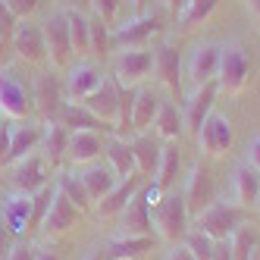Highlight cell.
Wrapping results in <instances>:
<instances>
[{
  "mask_svg": "<svg viewBox=\"0 0 260 260\" xmlns=\"http://www.w3.org/2000/svg\"><path fill=\"white\" fill-rule=\"evenodd\" d=\"M151 222L160 241L166 245H179L188 232V207H185L182 194H163L151 207Z\"/></svg>",
  "mask_w": 260,
  "mask_h": 260,
  "instance_id": "cell-1",
  "label": "cell"
},
{
  "mask_svg": "<svg viewBox=\"0 0 260 260\" xmlns=\"http://www.w3.org/2000/svg\"><path fill=\"white\" fill-rule=\"evenodd\" d=\"M251 76V60L241 50V44H222L219 47V66H216V88L226 94H238Z\"/></svg>",
  "mask_w": 260,
  "mask_h": 260,
  "instance_id": "cell-2",
  "label": "cell"
},
{
  "mask_svg": "<svg viewBox=\"0 0 260 260\" xmlns=\"http://www.w3.org/2000/svg\"><path fill=\"white\" fill-rule=\"evenodd\" d=\"M160 16L157 13H138L135 19L119 22L110 28V41L113 50H125V47H147L157 35H160Z\"/></svg>",
  "mask_w": 260,
  "mask_h": 260,
  "instance_id": "cell-3",
  "label": "cell"
},
{
  "mask_svg": "<svg viewBox=\"0 0 260 260\" xmlns=\"http://www.w3.org/2000/svg\"><path fill=\"white\" fill-rule=\"evenodd\" d=\"M241 226V207L226 201H210L198 216H194V229H201L204 235H210L213 241L229 238L235 229Z\"/></svg>",
  "mask_w": 260,
  "mask_h": 260,
  "instance_id": "cell-4",
  "label": "cell"
},
{
  "mask_svg": "<svg viewBox=\"0 0 260 260\" xmlns=\"http://www.w3.org/2000/svg\"><path fill=\"white\" fill-rule=\"evenodd\" d=\"M154 72V50L147 47H125L113 60V79L122 88H138Z\"/></svg>",
  "mask_w": 260,
  "mask_h": 260,
  "instance_id": "cell-5",
  "label": "cell"
},
{
  "mask_svg": "<svg viewBox=\"0 0 260 260\" xmlns=\"http://www.w3.org/2000/svg\"><path fill=\"white\" fill-rule=\"evenodd\" d=\"M47 170H50V163L38 151H31L22 160H16L10 166V185H13V191H22V194L41 191L44 185H47Z\"/></svg>",
  "mask_w": 260,
  "mask_h": 260,
  "instance_id": "cell-6",
  "label": "cell"
},
{
  "mask_svg": "<svg viewBox=\"0 0 260 260\" xmlns=\"http://www.w3.org/2000/svg\"><path fill=\"white\" fill-rule=\"evenodd\" d=\"M194 138H198V151L201 154L219 160V157H226L229 147H232V138H235L232 135V122L226 116H219V113H210L207 119L201 122Z\"/></svg>",
  "mask_w": 260,
  "mask_h": 260,
  "instance_id": "cell-7",
  "label": "cell"
},
{
  "mask_svg": "<svg viewBox=\"0 0 260 260\" xmlns=\"http://www.w3.org/2000/svg\"><path fill=\"white\" fill-rule=\"evenodd\" d=\"M41 35H44V47H47V60L50 66L66 69L72 60V44H69V22L66 13H53L41 22Z\"/></svg>",
  "mask_w": 260,
  "mask_h": 260,
  "instance_id": "cell-8",
  "label": "cell"
},
{
  "mask_svg": "<svg viewBox=\"0 0 260 260\" xmlns=\"http://www.w3.org/2000/svg\"><path fill=\"white\" fill-rule=\"evenodd\" d=\"M151 50H154V76L173 94V101H182V57H179V50L170 41H157Z\"/></svg>",
  "mask_w": 260,
  "mask_h": 260,
  "instance_id": "cell-9",
  "label": "cell"
},
{
  "mask_svg": "<svg viewBox=\"0 0 260 260\" xmlns=\"http://www.w3.org/2000/svg\"><path fill=\"white\" fill-rule=\"evenodd\" d=\"M28 113H31V94L13 76V69H4L0 72V116L4 119H25Z\"/></svg>",
  "mask_w": 260,
  "mask_h": 260,
  "instance_id": "cell-10",
  "label": "cell"
},
{
  "mask_svg": "<svg viewBox=\"0 0 260 260\" xmlns=\"http://www.w3.org/2000/svg\"><path fill=\"white\" fill-rule=\"evenodd\" d=\"M116 94H119V82L113 76H104V82L91 91L88 98H82L79 104L88 110V113H94L101 122L116 128V113H119V98Z\"/></svg>",
  "mask_w": 260,
  "mask_h": 260,
  "instance_id": "cell-11",
  "label": "cell"
},
{
  "mask_svg": "<svg viewBox=\"0 0 260 260\" xmlns=\"http://www.w3.org/2000/svg\"><path fill=\"white\" fill-rule=\"evenodd\" d=\"M216 66H219V44L201 41L185 60V76H188L194 88H201L207 82H216Z\"/></svg>",
  "mask_w": 260,
  "mask_h": 260,
  "instance_id": "cell-12",
  "label": "cell"
},
{
  "mask_svg": "<svg viewBox=\"0 0 260 260\" xmlns=\"http://www.w3.org/2000/svg\"><path fill=\"white\" fill-rule=\"evenodd\" d=\"M10 44H13V53H16V57H19L22 63L38 66V63L47 60V47H44L41 25H31L28 19H19V25H16Z\"/></svg>",
  "mask_w": 260,
  "mask_h": 260,
  "instance_id": "cell-13",
  "label": "cell"
},
{
  "mask_svg": "<svg viewBox=\"0 0 260 260\" xmlns=\"http://www.w3.org/2000/svg\"><path fill=\"white\" fill-rule=\"evenodd\" d=\"M216 94H219V88L216 82H207V85H201L194 88L188 98H185V110H182V125H185V132H191L198 135V128L201 122L207 119L213 113V104H216Z\"/></svg>",
  "mask_w": 260,
  "mask_h": 260,
  "instance_id": "cell-14",
  "label": "cell"
},
{
  "mask_svg": "<svg viewBox=\"0 0 260 260\" xmlns=\"http://www.w3.org/2000/svg\"><path fill=\"white\" fill-rule=\"evenodd\" d=\"M31 107L38 110V116L44 122H53V119L60 116V110H63V91H60L57 76L41 72V76L35 79V85H31Z\"/></svg>",
  "mask_w": 260,
  "mask_h": 260,
  "instance_id": "cell-15",
  "label": "cell"
},
{
  "mask_svg": "<svg viewBox=\"0 0 260 260\" xmlns=\"http://www.w3.org/2000/svg\"><path fill=\"white\" fill-rule=\"evenodd\" d=\"M119 235H154V222H151V201H147V188H138L132 201L122 207L119 213Z\"/></svg>",
  "mask_w": 260,
  "mask_h": 260,
  "instance_id": "cell-16",
  "label": "cell"
},
{
  "mask_svg": "<svg viewBox=\"0 0 260 260\" xmlns=\"http://www.w3.org/2000/svg\"><path fill=\"white\" fill-rule=\"evenodd\" d=\"M0 222L13 232V235H25L31 232V194L13 191L0 204Z\"/></svg>",
  "mask_w": 260,
  "mask_h": 260,
  "instance_id": "cell-17",
  "label": "cell"
},
{
  "mask_svg": "<svg viewBox=\"0 0 260 260\" xmlns=\"http://www.w3.org/2000/svg\"><path fill=\"white\" fill-rule=\"evenodd\" d=\"M182 201H185V207H188V216H198L213 201V179L201 163L191 166L188 182H185V191H182Z\"/></svg>",
  "mask_w": 260,
  "mask_h": 260,
  "instance_id": "cell-18",
  "label": "cell"
},
{
  "mask_svg": "<svg viewBox=\"0 0 260 260\" xmlns=\"http://www.w3.org/2000/svg\"><path fill=\"white\" fill-rule=\"evenodd\" d=\"M76 219H79L76 204H72L57 185H53V198H50V207H47V216L41 222V229L47 235H63V232H69L72 226H76Z\"/></svg>",
  "mask_w": 260,
  "mask_h": 260,
  "instance_id": "cell-19",
  "label": "cell"
},
{
  "mask_svg": "<svg viewBox=\"0 0 260 260\" xmlns=\"http://www.w3.org/2000/svg\"><path fill=\"white\" fill-rule=\"evenodd\" d=\"M104 154V135L91 132V128H79V132H69V147L66 157L72 166H88L98 163V157Z\"/></svg>",
  "mask_w": 260,
  "mask_h": 260,
  "instance_id": "cell-20",
  "label": "cell"
},
{
  "mask_svg": "<svg viewBox=\"0 0 260 260\" xmlns=\"http://www.w3.org/2000/svg\"><path fill=\"white\" fill-rule=\"evenodd\" d=\"M101 82H104V69H101L98 63H91V60H82V63L72 66L69 76H66V98L82 101V98H88Z\"/></svg>",
  "mask_w": 260,
  "mask_h": 260,
  "instance_id": "cell-21",
  "label": "cell"
},
{
  "mask_svg": "<svg viewBox=\"0 0 260 260\" xmlns=\"http://www.w3.org/2000/svg\"><path fill=\"white\" fill-rule=\"evenodd\" d=\"M154 251V235H116L104 251L107 260H144Z\"/></svg>",
  "mask_w": 260,
  "mask_h": 260,
  "instance_id": "cell-22",
  "label": "cell"
},
{
  "mask_svg": "<svg viewBox=\"0 0 260 260\" xmlns=\"http://www.w3.org/2000/svg\"><path fill=\"white\" fill-rule=\"evenodd\" d=\"M138 191V176H128V179H119L113 188H110L98 204H94V213L101 216V219H113V216H119L122 213V207L128 201H132V194Z\"/></svg>",
  "mask_w": 260,
  "mask_h": 260,
  "instance_id": "cell-23",
  "label": "cell"
},
{
  "mask_svg": "<svg viewBox=\"0 0 260 260\" xmlns=\"http://www.w3.org/2000/svg\"><path fill=\"white\" fill-rule=\"evenodd\" d=\"M257 194H260V173L254 170L251 163L235 166V173H232V198H235V207L251 210L254 201H257Z\"/></svg>",
  "mask_w": 260,
  "mask_h": 260,
  "instance_id": "cell-24",
  "label": "cell"
},
{
  "mask_svg": "<svg viewBox=\"0 0 260 260\" xmlns=\"http://www.w3.org/2000/svg\"><path fill=\"white\" fill-rule=\"evenodd\" d=\"M41 135H44V128H41V125H31V122H19V125H13V135H10V154H7L4 166H13L16 160H22L25 154L38 151Z\"/></svg>",
  "mask_w": 260,
  "mask_h": 260,
  "instance_id": "cell-25",
  "label": "cell"
},
{
  "mask_svg": "<svg viewBox=\"0 0 260 260\" xmlns=\"http://www.w3.org/2000/svg\"><path fill=\"white\" fill-rule=\"evenodd\" d=\"M104 154L110 160V170H113L116 179H128L135 176V157H132V147L122 135H110L104 138Z\"/></svg>",
  "mask_w": 260,
  "mask_h": 260,
  "instance_id": "cell-26",
  "label": "cell"
},
{
  "mask_svg": "<svg viewBox=\"0 0 260 260\" xmlns=\"http://www.w3.org/2000/svg\"><path fill=\"white\" fill-rule=\"evenodd\" d=\"M79 179H82V185H85V191H88L91 204H98V201L119 182V179L113 176V170H110V166H101V163H88V166H82Z\"/></svg>",
  "mask_w": 260,
  "mask_h": 260,
  "instance_id": "cell-27",
  "label": "cell"
},
{
  "mask_svg": "<svg viewBox=\"0 0 260 260\" xmlns=\"http://www.w3.org/2000/svg\"><path fill=\"white\" fill-rule=\"evenodd\" d=\"M66 147H69V128L60 122V119H53L44 125V135H41V154L50 166H57L63 157H66Z\"/></svg>",
  "mask_w": 260,
  "mask_h": 260,
  "instance_id": "cell-28",
  "label": "cell"
},
{
  "mask_svg": "<svg viewBox=\"0 0 260 260\" xmlns=\"http://www.w3.org/2000/svg\"><path fill=\"white\" fill-rule=\"evenodd\" d=\"M157 110H160V98L154 94V91H147V88L135 91V98H132V132L151 128Z\"/></svg>",
  "mask_w": 260,
  "mask_h": 260,
  "instance_id": "cell-29",
  "label": "cell"
},
{
  "mask_svg": "<svg viewBox=\"0 0 260 260\" xmlns=\"http://www.w3.org/2000/svg\"><path fill=\"white\" fill-rule=\"evenodd\" d=\"M179 166H182V157H179V147H176V141H166L163 147H160V160H157V170H154V185L160 191H166V188H173V182H176V176H179Z\"/></svg>",
  "mask_w": 260,
  "mask_h": 260,
  "instance_id": "cell-30",
  "label": "cell"
},
{
  "mask_svg": "<svg viewBox=\"0 0 260 260\" xmlns=\"http://www.w3.org/2000/svg\"><path fill=\"white\" fill-rule=\"evenodd\" d=\"M57 119L69 128V132H79V128H91V132H107V128H113V125L101 122L94 113H88L82 104H63V110H60V116H57Z\"/></svg>",
  "mask_w": 260,
  "mask_h": 260,
  "instance_id": "cell-31",
  "label": "cell"
},
{
  "mask_svg": "<svg viewBox=\"0 0 260 260\" xmlns=\"http://www.w3.org/2000/svg\"><path fill=\"white\" fill-rule=\"evenodd\" d=\"M132 147V157H135V173H144V176H154L157 170V160H160V147L147 138V135H138L128 141Z\"/></svg>",
  "mask_w": 260,
  "mask_h": 260,
  "instance_id": "cell-32",
  "label": "cell"
},
{
  "mask_svg": "<svg viewBox=\"0 0 260 260\" xmlns=\"http://www.w3.org/2000/svg\"><path fill=\"white\" fill-rule=\"evenodd\" d=\"M154 128H157V135L163 141H176L182 132H185V125H182V113L176 110V104L170 101H160V110H157V116H154Z\"/></svg>",
  "mask_w": 260,
  "mask_h": 260,
  "instance_id": "cell-33",
  "label": "cell"
},
{
  "mask_svg": "<svg viewBox=\"0 0 260 260\" xmlns=\"http://www.w3.org/2000/svg\"><path fill=\"white\" fill-rule=\"evenodd\" d=\"M66 22H69V44H72V57H88V16L76 7L63 10Z\"/></svg>",
  "mask_w": 260,
  "mask_h": 260,
  "instance_id": "cell-34",
  "label": "cell"
},
{
  "mask_svg": "<svg viewBox=\"0 0 260 260\" xmlns=\"http://www.w3.org/2000/svg\"><path fill=\"white\" fill-rule=\"evenodd\" d=\"M113 50V41H110V25L101 22L98 16H88V57H110Z\"/></svg>",
  "mask_w": 260,
  "mask_h": 260,
  "instance_id": "cell-35",
  "label": "cell"
},
{
  "mask_svg": "<svg viewBox=\"0 0 260 260\" xmlns=\"http://www.w3.org/2000/svg\"><path fill=\"white\" fill-rule=\"evenodd\" d=\"M57 188H60V191L72 201V204H76V210H79V213L91 210V198H88V191H85V185H82L79 173H60Z\"/></svg>",
  "mask_w": 260,
  "mask_h": 260,
  "instance_id": "cell-36",
  "label": "cell"
},
{
  "mask_svg": "<svg viewBox=\"0 0 260 260\" xmlns=\"http://www.w3.org/2000/svg\"><path fill=\"white\" fill-rule=\"evenodd\" d=\"M216 4H219V0H185V7H182V13H179L176 22L182 28H194V25H201L216 10Z\"/></svg>",
  "mask_w": 260,
  "mask_h": 260,
  "instance_id": "cell-37",
  "label": "cell"
},
{
  "mask_svg": "<svg viewBox=\"0 0 260 260\" xmlns=\"http://www.w3.org/2000/svg\"><path fill=\"white\" fill-rule=\"evenodd\" d=\"M182 245L191 251L194 260H213V251H216V241L210 235H204L201 229H188L182 238Z\"/></svg>",
  "mask_w": 260,
  "mask_h": 260,
  "instance_id": "cell-38",
  "label": "cell"
},
{
  "mask_svg": "<svg viewBox=\"0 0 260 260\" xmlns=\"http://www.w3.org/2000/svg\"><path fill=\"white\" fill-rule=\"evenodd\" d=\"M254 248H257V235H254L248 226H238V229L229 235V251H232V260H248Z\"/></svg>",
  "mask_w": 260,
  "mask_h": 260,
  "instance_id": "cell-39",
  "label": "cell"
},
{
  "mask_svg": "<svg viewBox=\"0 0 260 260\" xmlns=\"http://www.w3.org/2000/svg\"><path fill=\"white\" fill-rule=\"evenodd\" d=\"M50 198H53V188L44 185L41 191L31 194V229H41V222L47 216V207H50Z\"/></svg>",
  "mask_w": 260,
  "mask_h": 260,
  "instance_id": "cell-40",
  "label": "cell"
},
{
  "mask_svg": "<svg viewBox=\"0 0 260 260\" xmlns=\"http://www.w3.org/2000/svg\"><path fill=\"white\" fill-rule=\"evenodd\" d=\"M91 13L98 16L101 22H107L110 28L116 25V16H119V10H122V0H91Z\"/></svg>",
  "mask_w": 260,
  "mask_h": 260,
  "instance_id": "cell-41",
  "label": "cell"
},
{
  "mask_svg": "<svg viewBox=\"0 0 260 260\" xmlns=\"http://www.w3.org/2000/svg\"><path fill=\"white\" fill-rule=\"evenodd\" d=\"M16 25H19V19H16V16L10 13V7L4 4V0H0V41H10L13 38V31H16Z\"/></svg>",
  "mask_w": 260,
  "mask_h": 260,
  "instance_id": "cell-42",
  "label": "cell"
},
{
  "mask_svg": "<svg viewBox=\"0 0 260 260\" xmlns=\"http://www.w3.org/2000/svg\"><path fill=\"white\" fill-rule=\"evenodd\" d=\"M4 4L10 7V13L16 19H28V16H35V10L41 7V0H4Z\"/></svg>",
  "mask_w": 260,
  "mask_h": 260,
  "instance_id": "cell-43",
  "label": "cell"
},
{
  "mask_svg": "<svg viewBox=\"0 0 260 260\" xmlns=\"http://www.w3.org/2000/svg\"><path fill=\"white\" fill-rule=\"evenodd\" d=\"M10 135H13V122L0 119V166H4V160L10 154Z\"/></svg>",
  "mask_w": 260,
  "mask_h": 260,
  "instance_id": "cell-44",
  "label": "cell"
},
{
  "mask_svg": "<svg viewBox=\"0 0 260 260\" xmlns=\"http://www.w3.org/2000/svg\"><path fill=\"white\" fill-rule=\"evenodd\" d=\"M7 260H35V248L25 245V241H16L10 248V254H7Z\"/></svg>",
  "mask_w": 260,
  "mask_h": 260,
  "instance_id": "cell-45",
  "label": "cell"
},
{
  "mask_svg": "<svg viewBox=\"0 0 260 260\" xmlns=\"http://www.w3.org/2000/svg\"><path fill=\"white\" fill-rule=\"evenodd\" d=\"M13 245H16V241H13V232L4 226V222H0V260H7V254H10Z\"/></svg>",
  "mask_w": 260,
  "mask_h": 260,
  "instance_id": "cell-46",
  "label": "cell"
},
{
  "mask_svg": "<svg viewBox=\"0 0 260 260\" xmlns=\"http://www.w3.org/2000/svg\"><path fill=\"white\" fill-rule=\"evenodd\" d=\"M248 163L260 173V135H254V138H251V144H248Z\"/></svg>",
  "mask_w": 260,
  "mask_h": 260,
  "instance_id": "cell-47",
  "label": "cell"
},
{
  "mask_svg": "<svg viewBox=\"0 0 260 260\" xmlns=\"http://www.w3.org/2000/svg\"><path fill=\"white\" fill-rule=\"evenodd\" d=\"M166 260H194V257H191V251H188V248H185L182 241H179V245H173V248H170Z\"/></svg>",
  "mask_w": 260,
  "mask_h": 260,
  "instance_id": "cell-48",
  "label": "cell"
},
{
  "mask_svg": "<svg viewBox=\"0 0 260 260\" xmlns=\"http://www.w3.org/2000/svg\"><path fill=\"white\" fill-rule=\"evenodd\" d=\"M213 260H232V251H229V238L216 241V251H213Z\"/></svg>",
  "mask_w": 260,
  "mask_h": 260,
  "instance_id": "cell-49",
  "label": "cell"
},
{
  "mask_svg": "<svg viewBox=\"0 0 260 260\" xmlns=\"http://www.w3.org/2000/svg\"><path fill=\"white\" fill-rule=\"evenodd\" d=\"M163 4H166V10H170L173 19H179V13H182V7H185V0H163Z\"/></svg>",
  "mask_w": 260,
  "mask_h": 260,
  "instance_id": "cell-50",
  "label": "cell"
},
{
  "mask_svg": "<svg viewBox=\"0 0 260 260\" xmlns=\"http://www.w3.org/2000/svg\"><path fill=\"white\" fill-rule=\"evenodd\" d=\"M245 4H248V13H251V19L260 25V0H245Z\"/></svg>",
  "mask_w": 260,
  "mask_h": 260,
  "instance_id": "cell-51",
  "label": "cell"
},
{
  "mask_svg": "<svg viewBox=\"0 0 260 260\" xmlns=\"http://www.w3.org/2000/svg\"><path fill=\"white\" fill-rule=\"evenodd\" d=\"M35 260H60L50 248H35Z\"/></svg>",
  "mask_w": 260,
  "mask_h": 260,
  "instance_id": "cell-52",
  "label": "cell"
},
{
  "mask_svg": "<svg viewBox=\"0 0 260 260\" xmlns=\"http://www.w3.org/2000/svg\"><path fill=\"white\" fill-rule=\"evenodd\" d=\"M72 4H76V10H82V7H88L91 0H72Z\"/></svg>",
  "mask_w": 260,
  "mask_h": 260,
  "instance_id": "cell-53",
  "label": "cell"
},
{
  "mask_svg": "<svg viewBox=\"0 0 260 260\" xmlns=\"http://www.w3.org/2000/svg\"><path fill=\"white\" fill-rule=\"evenodd\" d=\"M248 260H260V245H257V248L251 251V257H248Z\"/></svg>",
  "mask_w": 260,
  "mask_h": 260,
  "instance_id": "cell-54",
  "label": "cell"
},
{
  "mask_svg": "<svg viewBox=\"0 0 260 260\" xmlns=\"http://www.w3.org/2000/svg\"><path fill=\"white\" fill-rule=\"evenodd\" d=\"M85 260H101V251H94V254H88Z\"/></svg>",
  "mask_w": 260,
  "mask_h": 260,
  "instance_id": "cell-55",
  "label": "cell"
},
{
  "mask_svg": "<svg viewBox=\"0 0 260 260\" xmlns=\"http://www.w3.org/2000/svg\"><path fill=\"white\" fill-rule=\"evenodd\" d=\"M254 210H257V216H260V194H257V201H254Z\"/></svg>",
  "mask_w": 260,
  "mask_h": 260,
  "instance_id": "cell-56",
  "label": "cell"
},
{
  "mask_svg": "<svg viewBox=\"0 0 260 260\" xmlns=\"http://www.w3.org/2000/svg\"><path fill=\"white\" fill-rule=\"evenodd\" d=\"M132 4H135V7H138V10H141V4H144V0H132Z\"/></svg>",
  "mask_w": 260,
  "mask_h": 260,
  "instance_id": "cell-57",
  "label": "cell"
},
{
  "mask_svg": "<svg viewBox=\"0 0 260 260\" xmlns=\"http://www.w3.org/2000/svg\"><path fill=\"white\" fill-rule=\"evenodd\" d=\"M0 60H4V41H0Z\"/></svg>",
  "mask_w": 260,
  "mask_h": 260,
  "instance_id": "cell-58",
  "label": "cell"
}]
</instances>
